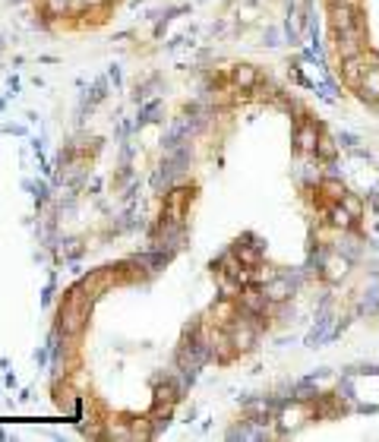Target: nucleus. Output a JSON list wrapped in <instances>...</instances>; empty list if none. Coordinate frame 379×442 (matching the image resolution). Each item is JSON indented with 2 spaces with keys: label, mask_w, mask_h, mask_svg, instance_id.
Segmentation results:
<instances>
[{
  "label": "nucleus",
  "mask_w": 379,
  "mask_h": 442,
  "mask_svg": "<svg viewBox=\"0 0 379 442\" xmlns=\"http://www.w3.org/2000/svg\"><path fill=\"white\" fill-rule=\"evenodd\" d=\"M89 306H92V297L82 294V287H73L70 297L63 300L60 306V332L63 335H79L89 322Z\"/></svg>",
  "instance_id": "f257e3e1"
},
{
  "label": "nucleus",
  "mask_w": 379,
  "mask_h": 442,
  "mask_svg": "<svg viewBox=\"0 0 379 442\" xmlns=\"http://www.w3.org/2000/svg\"><path fill=\"white\" fill-rule=\"evenodd\" d=\"M193 202V186H174V190L164 196V221L171 224H183V215H187V205Z\"/></svg>",
  "instance_id": "f03ea898"
},
{
  "label": "nucleus",
  "mask_w": 379,
  "mask_h": 442,
  "mask_svg": "<svg viewBox=\"0 0 379 442\" xmlns=\"http://www.w3.org/2000/svg\"><path fill=\"white\" fill-rule=\"evenodd\" d=\"M335 44H338V54L341 57L363 54V48H367V29H363V22L351 25L344 32H335Z\"/></svg>",
  "instance_id": "7ed1b4c3"
},
{
  "label": "nucleus",
  "mask_w": 379,
  "mask_h": 442,
  "mask_svg": "<svg viewBox=\"0 0 379 442\" xmlns=\"http://www.w3.org/2000/svg\"><path fill=\"white\" fill-rule=\"evenodd\" d=\"M237 303H240L243 313H253V316H265V310H269L272 300L265 297L262 284H243L240 294H237Z\"/></svg>",
  "instance_id": "20e7f679"
},
{
  "label": "nucleus",
  "mask_w": 379,
  "mask_h": 442,
  "mask_svg": "<svg viewBox=\"0 0 379 442\" xmlns=\"http://www.w3.org/2000/svg\"><path fill=\"white\" fill-rule=\"evenodd\" d=\"M329 19H332V29H335V32H344V29H351V25L363 22V16H360V6H351V3L329 6Z\"/></svg>",
  "instance_id": "39448f33"
},
{
  "label": "nucleus",
  "mask_w": 379,
  "mask_h": 442,
  "mask_svg": "<svg viewBox=\"0 0 379 442\" xmlns=\"http://www.w3.org/2000/svg\"><path fill=\"white\" fill-rule=\"evenodd\" d=\"M367 73H370L367 51H363V54H354V57H341V76L348 79L351 85H360Z\"/></svg>",
  "instance_id": "423d86ee"
},
{
  "label": "nucleus",
  "mask_w": 379,
  "mask_h": 442,
  "mask_svg": "<svg viewBox=\"0 0 379 442\" xmlns=\"http://www.w3.org/2000/svg\"><path fill=\"white\" fill-rule=\"evenodd\" d=\"M262 291H265V297H269L272 303H284V300H288L291 294H294V281L284 278L281 272H278L275 278H269V281L262 284Z\"/></svg>",
  "instance_id": "0eeeda50"
},
{
  "label": "nucleus",
  "mask_w": 379,
  "mask_h": 442,
  "mask_svg": "<svg viewBox=\"0 0 379 442\" xmlns=\"http://www.w3.org/2000/svg\"><path fill=\"white\" fill-rule=\"evenodd\" d=\"M316 142H319V133H316V123L303 120L294 133V149L303 152V155H316Z\"/></svg>",
  "instance_id": "6e6552de"
},
{
  "label": "nucleus",
  "mask_w": 379,
  "mask_h": 442,
  "mask_svg": "<svg viewBox=\"0 0 379 442\" xmlns=\"http://www.w3.org/2000/svg\"><path fill=\"white\" fill-rule=\"evenodd\" d=\"M348 265H351L348 256H341V253H329V256H322V278L325 281H338L344 272H348Z\"/></svg>",
  "instance_id": "1a4fd4ad"
},
{
  "label": "nucleus",
  "mask_w": 379,
  "mask_h": 442,
  "mask_svg": "<svg viewBox=\"0 0 379 442\" xmlns=\"http://www.w3.org/2000/svg\"><path fill=\"white\" fill-rule=\"evenodd\" d=\"M231 82H234L237 89H253V85L259 82L256 66H250V63H237L234 70H231Z\"/></svg>",
  "instance_id": "9d476101"
},
{
  "label": "nucleus",
  "mask_w": 379,
  "mask_h": 442,
  "mask_svg": "<svg viewBox=\"0 0 379 442\" xmlns=\"http://www.w3.org/2000/svg\"><path fill=\"white\" fill-rule=\"evenodd\" d=\"M357 89H360V98H363V101H376V98H379V63L370 66V73L363 76V82L357 85Z\"/></svg>",
  "instance_id": "9b49d317"
},
{
  "label": "nucleus",
  "mask_w": 379,
  "mask_h": 442,
  "mask_svg": "<svg viewBox=\"0 0 379 442\" xmlns=\"http://www.w3.org/2000/svg\"><path fill=\"white\" fill-rule=\"evenodd\" d=\"M234 253H237V259H240L247 269H253V265L262 262V246H256V243H240V240H237Z\"/></svg>",
  "instance_id": "f8f14e48"
},
{
  "label": "nucleus",
  "mask_w": 379,
  "mask_h": 442,
  "mask_svg": "<svg viewBox=\"0 0 379 442\" xmlns=\"http://www.w3.org/2000/svg\"><path fill=\"white\" fill-rule=\"evenodd\" d=\"M329 224H335V227H341V231H348V227H354V215H351L348 209H344L341 202H332L329 205Z\"/></svg>",
  "instance_id": "ddd939ff"
},
{
  "label": "nucleus",
  "mask_w": 379,
  "mask_h": 442,
  "mask_svg": "<svg viewBox=\"0 0 379 442\" xmlns=\"http://www.w3.org/2000/svg\"><path fill=\"white\" fill-rule=\"evenodd\" d=\"M303 417H310V407H303V404H294V407H288V411H281V430L300 426Z\"/></svg>",
  "instance_id": "4468645a"
},
{
  "label": "nucleus",
  "mask_w": 379,
  "mask_h": 442,
  "mask_svg": "<svg viewBox=\"0 0 379 442\" xmlns=\"http://www.w3.org/2000/svg\"><path fill=\"white\" fill-rule=\"evenodd\" d=\"M319 190H322L325 196L332 199V202H341V199H344V193H348V190L341 186V180H335V177H325L322 183H319Z\"/></svg>",
  "instance_id": "2eb2a0df"
},
{
  "label": "nucleus",
  "mask_w": 379,
  "mask_h": 442,
  "mask_svg": "<svg viewBox=\"0 0 379 442\" xmlns=\"http://www.w3.org/2000/svg\"><path fill=\"white\" fill-rule=\"evenodd\" d=\"M335 152H338V142H335V139H329V136H319V142H316V155H319V158L332 161V158H335Z\"/></svg>",
  "instance_id": "dca6fc26"
},
{
  "label": "nucleus",
  "mask_w": 379,
  "mask_h": 442,
  "mask_svg": "<svg viewBox=\"0 0 379 442\" xmlns=\"http://www.w3.org/2000/svg\"><path fill=\"white\" fill-rule=\"evenodd\" d=\"M360 313H370V316H373V313H379V291H376V287H370L367 297L360 300Z\"/></svg>",
  "instance_id": "f3484780"
},
{
  "label": "nucleus",
  "mask_w": 379,
  "mask_h": 442,
  "mask_svg": "<svg viewBox=\"0 0 379 442\" xmlns=\"http://www.w3.org/2000/svg\"><path fill=\"white\" fill-rule=\"evenodd\" d=\"M341 205H344V209H348V212H351V215H354V218H360V215H363V202H360V199L354 196V193H344Z\"/></svg>",
  "instance_id": "a211bd4d"
},
{
  "label": "nucleus",
  "mask_w": 379,
  "mask_h": 442,
  "mask_svg": "<svg viewBox=\"0 0 379 442\" xmlns=\"http://www.w3.org/2000/svg\"><path fill=\"white\" fill-rule=\"evenodd\" d=\"M338 145H344V149H357V136H354V133H341V136H338Z\"/></svg>",
  "instance_id": "6ab92c4d"
},
{
  "label": "nucleus",
  "mask_w": 379,
  "mask_h": 442,
  "mask_svg": "<svg viewBox=\"0 0 379 442\" xmlns=\"http://www.w3.org/2000/svg\"><path fill=\"white\" fill-rule=\"evenodd\" d=\"M240 19H243V22H253V19H256V6H243V10H240Z\"/></svg>",
  "instance_id": "aec40b11"
},
{
  "label": "nucleus",
  "mask_w": 379,
  "mask_h": 442,
  "mask_svg": "<svg viewBox=\"0 0 379 442\" xmlns=\"http://www.w3.org/2000/svg\"><path fill=\"white\" fill-rule=\"evenodd\" d=\"M376 104H379V98H376Z\"/></svg>",
  "instance_id": "412c9836"
}]
</instances>
